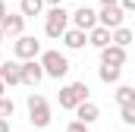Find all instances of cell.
Instances as JSON below:
<instances>
[{"label": "cell", "mask_w": 135, "mask_h": 132, "mask_svg": "<svg viewBox=\"0 0 135 132\" xmlns=\"http://www.w3.org/2000/svg\"><path fill=\"white\" fill-rule=\"evenodd\" d=\"M44 63H47V69H50L54 76H63V72H66V60H63L60 54H54V50L44 57Z\"/></svg>", "instance_id": "6da1fadb"}, {"label": "cell", "mask_w": 135, "mask_h": 132, "mask_svg": "<svg viewBox=\"0 0 135 132\" xmlns=\"http://www.w3.org/2000/svg\"><path fill=\"white\" fill-rule=\"evenodd\" d=\"M28 104H32V116H35V120H38V123H47V107H44V101L32 98Z\"/></svg>", "instance_id": "7a4b0ae2"}, {"label": "cell", "mask_w": 135, "mask_h": 132, "mask_svg": "<svg viewBox=\"0 0 135 132\" xmlns=\"http://www.w3.org/2000/svg\"><path fill=\"white\" fill-rule=\"evenodd\" d=\"M82 95H85V85H72V88H66V95H63V104H75Z\"/></svg>", "instance_id": "3957f363"}, {"label": "cell", "mask_w": 135, "mask_h": 132, "mask_svg": "<svg viewBox=\"0 0 135 132\" xmlns=\"http://www.w3.org/2000/svg\"><path fill=\"white\" fill-rule=\"evenodd\" d=\"M63 16H66V13H54V16H50V25H47L50 35H60V32H63Z\"/></svg>", "instance_id": "277c9868"}, {"label": "cell", "mask_w": 135, "mask_h": 132, "mask_svg": "<svg viewBox=\"0 0 135 132\" xmlns=\"http://www.w3.org/2000/svg\"><path fill=\"white\" fill-rule=\"evenodd\" d=\"M75 22H79L82 29H88V25L94 22V13H91V10H79V16H75Z\"/></svg>", "instance_id": "5b68a950"}, {"label": "cell", "mask_w": 135, "mask_h": 132, "mask_svg": "<svg viewBox=\"0 0 135 132\" xmlns=\"http://www.w3.org/2000/svg\"><path fill=\"white\" fill-rule=\"evenodd\" d=\"M16 50H19L22 57H28V54H35V50H38V44H35L32 38H25V41H19V47H16Z\"/></svg>", "instance_id": "8992f818"}, {"label": "cell", "mask_w": 135, "mask_h": 132, "mask_svg": "<svg viewBox=\"0 0 135 132\" xmlns=\"http://www.w3.org/2000/svg\"><path fill=\"white\" fill-rule=\"evenodd\" d=\"M104 22H107V25H116V22H119V10H116V6H107V10H104Z\"/></svg>", "instance_id": "52a82bcc"}, {"label": "cell", "mask_w": 135, "mask_h": 132, "mask_svg": "<svg viewBox=\"0 0 135 132\" xmlns=\"http://www.w3.org/2000/svg\"><path fill=\"white\" fill-rule=\"evenodd\" d=\"M79 116H82L85 123H88V120H94V116H98V110H94V104H82V107H79Z\"/></svg>", "instance_id": "ba28073f"}, {"label": "cell", "mask_w": 135, "mask_h": 132, "mask_svg": "<svg viewBox=\"0 0 135 132\" xmlns=\"http://www.w3.org/2000/svg\"><path fill=\"white\" fill-rule=\"evenodd\" d=\"M123 60V50H107L104 54V63H119Z\"/></svg>", "instance_id": "9c48e42d"}, {"label": "cell", "mask_w": 135, "mask_h": 132, "mask_svg": "<svg viewBox=\"0 0 135 132\" xmlns=\"http://www.w3.org/2000/svg\"><path fill=\"white\" fill-rule=\"evenodd\" d=\"M25 79H28V82H38V79H41V69H38V66H25Z\"/></svg>", "instance_id": "30bf717a"}, {"label": "cell", "mask_w": 135, "mask_h": 132, "mask_svg": "<svg viewBox=\"0 0 135 132\" xmlns=\"http://www.w3.org/2000/svg\"><path fill=\"white\" fill-rule=\"evenodd\" d=\"M123 120L126 123H135V104H126L123 107Z\"/></svg>", "instance_id": "8fae6325"}, {"label": "cell", "mask_w": 135, "mask_h": 132, "mask_svg": "<svg viewBox=\"0 0 135 132\" xmlns=\"http://www.w3.org/2000/svg\"><path fill=\"white\" fill-rule=\"evenodd\" d=\"M116 72H119V69H116V66H110V63L101 69V76H104V79H116Z\"/></svg>", "instance_id": "7c38bea8"}, {"label": "cell", "mask_w": 135, "mask_h": 132, "mask_svg": "<svg viewBox=\"0 0 135 132\" xmlns=\"http://www.w3.org/2000/svg\"><path fill=\"white\" fill-rule=\"evenodd\" d=\"M13 113V104L9 101H0V116H9Z\"/></svg>", "instance_id": "4fadbf2b"}, {"label": "cell", "mask_w": 135, "mask_h": 132, "mask_svg": "<svg viewBox=\"0 0 135 132\" xmlns=\"http://www.w3.org/2000/svg\"><path fill=\"white\" fill-rule=\"evenodd\" d=\"M69 44L79 47V44H82V32H69Z\"/></svg>", "instance_id": "5bb4252c"}, {"label": "cell", "mask_w": 135, "mask_h": 132, "mask_svg": "<svg viewBox=\"0 0 135 132\" xmlns=\"http://www.w3.org/2000/svg\"><path fill=\"white\" fill-rule=\"evenodd\" d=\"M119 101H123V104H132V91H129V88H119Z\"/></svg>", "instance_id": "9a60e30c"}, {"label": "cell", "mask_w": 135, "mask_h": 132, "mask_svg": "<svg viewBox=\"0 0 135 132\" xmlns=\"http://www.w3.org/2000/svg\"><path fill=\"white\" fill-rule=\"evenodd\" d=\"M94 44H107V32H104V29L94 32Z\"/></svg>", "instance_id": "2e32d148"}, {"label": "cell", "mask_w": 135, "mask_h": 132, "mask_svg": "<svg viewBox=\"0 0 135 132\" xmlns=\"http://www.w3.org/2000/svg\"><path fill=\"white\" fill-rule=\"evenodd\" d=\"M19 25H22V19H6V29L9 32H19Z\"/></svg>", "instance_id": "e0dca14e"}, {"label": "cell", "mask_w": 135, "mask_h": 132, "mask_svg": "<svg viewBox=\"0 0 135 132\" xmlns=\"http://www.w3.org/2000/svg\"><path fill=\"white\" fill-rule=\"evenodd\" d=\"M22 6H25V13H35V10H38V0H25Z\"/></svg>", "instance_id": "ac0fdd59"}, {"label": "cell", "mask_w": 135, "mask_h": 132, "mask_svg": "<svg viewBox=\"0 0 135 132\" xmlns=\"http://www.w3.org/2000/svg\"><path fill=\"white\" fill-rule=\"evenodd\" d=\"M3 76H6V79H13V82H16V79H19V69H9V66H6V72H3Z\"/></svg>", "instance_id": "d6986e66"}, {"label": "cell", "mask_w": 135, "mask_h": 132, "mask_svg": "<svg viewBox=\"0 0 135 132\" xmlns=\"http://www.w3.org/2000/svg\"><path fill=\"white\" fill-rule=\"evenodd\" d=\"M69 132H85V126H82V123H72V126H69Z\"/></svg>", "instance_id": "ffe728a7"}, {"label": "cell", "mask_w": 135, "mask_h": 132, "mask_svg": "<svg viewBox=\"0 0 135 132\" xmlns=\"http://www.w3.org/2000/svg\"><path fill=\"white\" fill-rule=\"evenodd\" d=\"M0 132H6V123H3V120H0Z\"/></svg>", "instance_id": "44dd1931"}]
</instances>
